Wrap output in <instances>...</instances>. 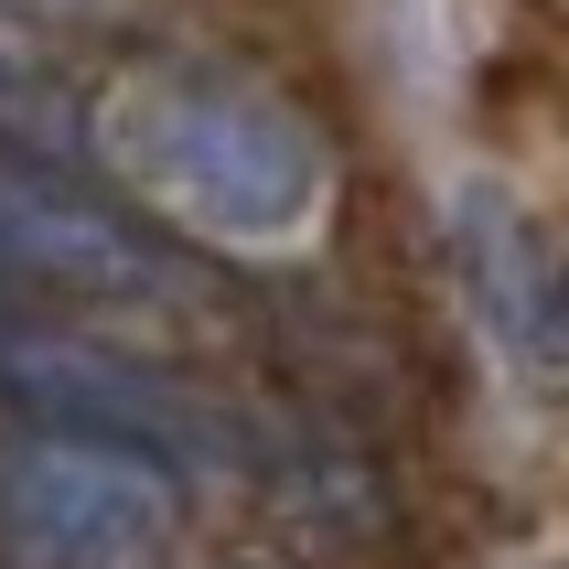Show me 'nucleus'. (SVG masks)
<instances>
[{
  "label": "nucleus",
  "mask_w": 569,
  "mask_h": 569,
  "mask_svg": "<svg viewBox=\"0 0 569 569\" xmlns=\"http://www.w3.org/2000/svg\"><path fill=\"white\" fill-rule=\"evenodd\" d=\"M451 237H462V280H473L483 333L548 387L559 377V258H548V237L516 216V193H495V183H462Z\"/></svg>",
  "instance_id": "39448f33"
},
{
  "label": "nucleus",
  "mask_w": 569,
  "mask_h": 569,
  "mask_svg": "<svg viewBox=\"0 0 569 569\" xmlns=\"http://www.w3.org/2000/svg\"><path fill=\"white\" fill-rule=\"evenodd\" d=\"M97 151L216 248H290V237H312L322 193H333V161L312 129L216 64L119 76L97 108Z\"/></svg>",
  "instance_id": "f257e3e1"
},
{
  "label": "nucleus",
  "mask_w": 569,
  "mask_h": 569,
  "mask_svg": "<svg viewBox=\"0 0 569 569\" xmlns=\"http://www.w3.org/2000/svg\"><path fill=\"white\" fill-rule=\"evenodd\" d=\"M0 538L22 569H151L172 538V473L108 441L32 430L0 451Z\"/></svg>",
  "instance_id": "7ed1b4c3"
},
{
  "label": "nucleus",
  "mask_w": 569,
  "mask_h": 569,
  "mask_svg": "<svg viewBox=\"0 0 569 569\" xmlns=\"http://www.w3.org/2000/svg\"><path fill=\"white\" fill-rule=\"evenodd\" d=\"M0 280L43 312H161L183 301V269L108 204L64 183L54 161H0Z\"/></svg>",
  "instance_id": "20e7f679"
},
{
  "label": "nucleus",
  "mask_w": 569,
  "mask_h": 569,
  "mask_svg": "<svg viewBox=\"0 0 569 569\" xmlns=\"http://www.w3.org/2000/svg\"><path fill=\"white\" fill-rule=\"evenodd\" d=\"M0 398L64 441H108L151 473H226L237 462V419L193 377L151 366L97 333H54V322H0Z\"/></svg>",
  "instance_id": "f03ea898"
}]
</instances>
